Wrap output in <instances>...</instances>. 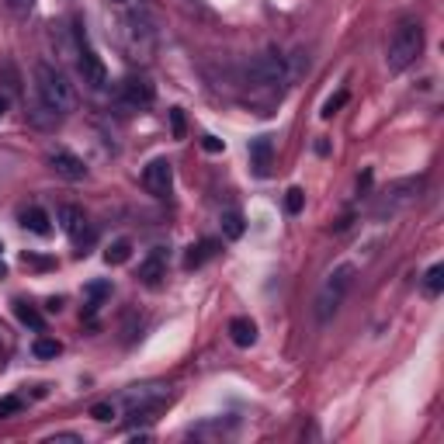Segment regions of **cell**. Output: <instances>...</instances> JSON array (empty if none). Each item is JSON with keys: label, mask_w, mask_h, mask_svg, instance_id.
Wrapping results in <instances>:
<instances>
[{"label": "cell", "mask_w": 444, "mask_h": 444, "mask_svg": "<svg viewBox=\"0 0 444 444\" xmlns=\"http://www.w3.org/2000/svg\"><path fill=\"white\" fill-rule=\"evenodd\" d=\"M49 167H53L63 181H84V177H87V163H84L77 153H70V149L49 153Z\"/></svg>", "instance_id": "obj_11"}, {"label": "cell", "mask_w": 444, "mask_h": 444, "mask_svg": "<svg viewBox=\"0 0 444 444\" xmlns=\"http://www.w3.org/2000/svg\"><path fill=\"white\" fill-rule=\"evenodd\" d=\"M420 191H423V177H403V181L389 184V191H385L378 212H399V208L413 205V201L420 198Z\"/></svg>", "instance_id": "obj_8"}, {"label": "cell", "mask_w": 444, "mask_h": 444, "mask_svg": "<svg viewBox=\"0 0 444 444\" xmlns=\"http://www.w3.org/2000/svg\"><path fill=\"white\" fill-rule=\"evenodd\" d=\"M8 8L18 11V15H28V11L35 8V0H8Z\"/></svg>", "instance_id": "obj_31"}, {"label": "cell", "mask_w": 444, "mask_h": 444, "mask_svg": "<svg viewBox=\"0 0 444 444\" xmlns=\"http://www.w3.org/2000/svg\"><path fill=\"white\" fill-rule=\"evenodd\" d=\"M423 53V25L420 21H403L385 49V66L389 73H403L409 63H416V56Z\"/></svg>", "instance_id": "obj_2"}, {"label": "cell", "mask_w": 444, "mask_h": 444, "mask_svg": "<svg viewBox=\"0 0 444 444\" xmlns=\"http://www.w3.org/2000/svg\"><path fill=\"white\" fill-rule=\"evenodd\" d=\"M230 337H233L237 347H254V344H257V323H254L250 316H237V320L230 323Z\"/></svg>", "instance_id": "obj_15"}, {"label": "cell", "mask_w": 444, "mask_h": 444, "mask_svg": "<svg viewBox=\"0 0 444 444\" xmlns=\"http://www.w3.org/2000/svg\"><path fill=\"white\" fill-rule=\"evenodd\" d=\"M56 219H59V226H63V233L80 247V254H87V247L98 240V233L87 226V219H84V212L77 208V205H59V212H56Z\"/></svg>", "instance_id": "obj_5"}, {"label": "cell", "mask_w": 444, "mask_h": 444, "mask_svg": "<svg viewBox=\"0 0 444 444\" xmlns=\"http://www.w3.org/2000/svg\"><path fill=\"white\" fill-rule=\"evenodd\" d=\"M35 98L42 104H49L53 111L66 115L73 111L77 104V94H73V84L63 77V70H56L53 63H35Z\"/></svg>", "instance_id": "obj_1"}, {"label": "cell", "mask_w": 444, "mask_h": 444, "mask_svg": "<svg viewBox=\"0 0 444 444\" xmlns=\"http://www.w3.org/2000/svg\"><path fill=\"white\" fill-rule=\"evenodd\" d=\"M219 222H222V237H226V240H240V237L247 233L243 215H240V212H233V208H230V212H222V219H219Z\"/></svg>", "instance_id": "obj_19"}, {"label": "cell", "mask_w": 444, "mask_h": 444, "mask_svg": "<svg viewBox=\"0 0 444 444\" xmlns=\"http://www.w3.org/2000/svg\"><path fill=\"white\" fill-rule=\"evenodd\" d=\"M84 295H87V320L98 313V306L111 295V281H91L87 288H84Z\"/></svg>", "instance_id": "obj_18"}, {"label": "cell", "mask_w": 444, "mask_h": 444, "mask_svg": "<svg viewBox=\"0 0 444 444\" xmlns=\"http://www.w3.org/2000/svg\"><path fill=\"white\" fill-rule=\"evenodd\" d=\"M441 288H444V264H434V268L423 275V295H427V299H437Z\"/></svg>", "instance_id": "obj_20"}, {"label": "cell", "mask_w": 444, "mask_h": 444, "mask_svg": "<svg viewBox=\"0 0 444 444\" xmlns=\"http://www.w3.org/2000/svg\"><path fill=\"white\" fill-rule=\"evenodd\" d=\"M32 354L42 358V361H49V358H59V354H63V344H59L56 337H39V340L32 344Z\"/></svg>", "instance_id": "obj_21"}, {"label": "cell", "mask_w": 444, "mask_h": 444, "mask_svg": "<svg viewBox=\"0 0 444 444\" xmlns=\"http://www.w3.org/2000/svg\"><path fill=\"white\" fill-rule=\"evenodd\" d=\"M170 132H174V139H184V136H187L184 108H170Z\"/></svg>", "instance_id": "obj_24"}, {"label": "cell", "mask_w": 444, "mask_h": 444, "mask_svg": "<svg viewBox=\"0 0 444 444\" xmlns=\"http://www.w3.org/2000/svg\"><path fill=\"white\" fill-rule=\"evenodd\" d=\"M28 122H32L35 129H56V125L63 122V115L53 111L49 104H42L39 98H32V104H28Z\"/></svg>", "instance_id": "obj_14"}, {"label": "cell", "mask_w": 444, "mask_h": 444, "mask_svg": "<svg viewBox=\"0 0 444 444\" xmlns=\"http://www.w3.org/2000/svg\"><path fill=\"white\" fill-rule=\"evenodd\" d=\"M163 278H167V254H163V250H153V254L139 264V281L149 285V288H156Z\"/></svg>", "instance_id": "obj_12"}, {"label": "cell", "mask_w": 444, "mask_h": 444, "mask_svg": "<svg viewBox=\"0 0 444 444\" xmlns=\"http://www.w3.org/2000/svg\"><path fill=\"white\" fill-rule=\"evenodd\" d=\"M77 66H80V77H84V84L87 87H94V91H101L104 84H108V66H104V59L84 42V35H80V46H77Z\"/></svg>", "instance_id": "obj_6"}, {"label": "cell", "mask_w": 444, "mask_h": 444, "mask_svg": "<svg viewBox=\"0 0 444 444\" xmlns=\"http://www.w3.org/2000/svg\"><path fill=\"white\" fill-rule=\"evenodd\" d=\"M21 222H25V230H32L35 237H49V233H53V219H49V212L39 208V205H32Z\"/></svg>", "instance_id": "obj_16"}, {"label": "cell", "mask_w": 444, "mask_h": 444, "mask_svg": "<svg viewBox=\"0 0 444 444\" xmlns=\"http://www.w3.org/2000/svg\"><path fill=\"white\" fill-rule=\"evenodd\" d=\"M316 153H320V156H326V153H330V146H326V139H320V142H316Z\"/></svg>", "instance_id": "obj_34"}, {"label": "cell", "mask_w": 444, "mask_h": 444, "mask_svg": "<svg viewBox=\"0 0 444 444\" xmlns=\"http://www.w3.org/2000/svg\"><path fill=\"white\" fill-rule=\"evenodd\" d=\"M8 108H11V98H8V94H0V118L8 115Z\"/></svg>", "instance_id": "obj_33"}, {"label": "cell", "mask_w": 444, "mask_h": 444, "mask_svg": "<svg viewBox=\"0 0 444 444\" xmlns=\"http://www.w3.org/2000/svg\"><path fill=\"white\" fill-rule=\"evenodd\" d=\"M129 257H132V243H129V240H115V243L104 250V261H108V264H115V268H118V264H125Z\"/></svg>", "instance_id": "obj_22"}, {"label": "cell", "mask_w": 444, "mask_h": 444, "mask_svg": "<svg viewBox=\"0 0 444 444\" xmlns=\"http://www.w3.org/2000/svg\"><path fill=\"white\" fill-rule=\"evenodd\" d=\"M247 80L254 87H281L288 80V63L281 53H261L247 63Z\"/></svg>", "instance_id": "obj_4"}, {"label": "cell", "mask_w": 444, "mask_h": 444, "mask_svg": "<svg viewBox=\"0 0 444 444\" xmlns=\"http://www.w3.org/2000/svg\"><path fill=\"white\" fill-rule=\"evenodd\" d=\"M8 275V268H4V261H0V278H4Z\"/></svg>", "instance_id": "obj_35"}, {"label": "cell", "mask_w": 444, "mask_h": 444, "mask_svg": "<svg viewBox=\"0 0 444 444\" xmlns=\"http://www.w3.org/2000/svg\"><path fill=\"white\" fill-rule=\"evenodd\" d=\"M271 160H275L271 139H254V142H250V167H254L257 177H268V174H271Z\"/></svg>", "instance_id": "obj_13"}, {"label": "cell", "mask_w": 444, "mask_h": 444, "mask_svg": "<svg viewBox=\"0 0 444 444\" xmlns=\"http://www.w3.org/2000/svg\"><path fill=\"white\" fill-rule=\"evenodd\" d=\"M371 187V170H364L361 177H358V191H368Z\"/></svg>", "instance_id": "obj_32"}, {"label": "cell", "mask_w": 444, "mask_h": 444, "mask_svg": "<svg viewBox=\"0 0 444 444\" xmlns=\"http://www.w3.org/2000/svg\"><path fill=\"white\" fill-rule=\"evenodd\" d=\"M302 205H306V191H302V187H288V194H285V208H288L292 215H299V212H302Z\"/></svg>", "instance_id": "obj_25"}, {"label": "cell", "mask_w": 444, "mask_h": 444, "mask_svg": "<svg viewBox=\"0 0 444 444\" xmlns=\"http://www.w3.org/2000/svg\"><path fill=\"white\" fill-rule=\"evenodd\" d=\"M21 399L18 396H4V399H0V420H4V416H15V413H21Z\"/></svg>", "instance_id": "obj_28"}, {"label": "cell", "mask_w": 444, "mask_h": 444, "mask_svg": "<svg viewBox=\"0 0 444 444\" xmlns=\"http://www.w3.org/2000/svg\"><path fill=\"white\" fill-rule=\"evenodd\" d=\"M344 104H347V91H337V94H333V98L323 104V111H320V115H323V118H333V115H337Z\"/></svg>", "instance_id": "obj_26"}, {"label": "cell", "mask_w": 444, "mask_h": 444, "mask_svg": "<svg viewBox=\"0 0 444 444\" xmlns=\"http://www.w3.org/2000/svg\"><path fill=\"white\" fill-rule=\"evenodd\" d=\"M222 146H226V142L215 139V136H205V139H201V149H205V153H222Z\"/></svg>", "instance_id": "obj_30"}, {"label": "cell", "mask_w": 444, "mask_h": 444, "mask_svg": "<svg viewBox=\"0 0 444 444\" xmlns=\"http://www.w3.org/2000/svg\"><path fill=\"white\" fill-rule=\"evenodd\" d=\"M118 101L125 108H132V111H146L156 101V87L146 77H125L122 80V91H118Z\"/></svg>", "instance_id": "obj_7"}, {"label": "cell", "mask_w": 444, "mask_h": 444, "mask_svg": "<svg viewBox=\"0 0 444 444\" xmlns=\"http://www.w3.org/2000/svg\"><path fill=\"white\" fill-rule=\"evenodd\" d=\"M115 4H125V0H115Z\"/></svg>", "instance_id": "obj_36"}, {"label": "cell", "mask_w": 444, "mask_h": 444, "mask_svg": "<svg viewBox=\"0 0 444 444\" xmlns=\"http://www.w3.org/2000/svg\"><path fill=\"white\" fill-rule=\"evenodd\" d=\"M219 254V240H201V243H194L191 250H187V257H184V268L191 271V268H201L205 261H212Z\"/></svg>", "instance_id": "obj_17"}, {"label": "cell", "mask_w": 444, "mask_h": 444, "mask_svg": "<svg viewBox=\"0 0 444 444\" xmlns=\"http://www.w3.org/2000/svg\"><path fill=\"white\" fill-rule=\"evenodd\" d=\"M351 285H354V264H340V268H333V271H330V278L320 285L316 302H313V313H316V320H320V323H330V320L337 316V309L344 306V299H347Z\"/></svg>", "instance_id": "obj_3"}, {"label": "cell", "mask_w": 444, "mask_h": 444, "mask_svg": "<svg viewBox=\"0 0 444 444\" xmlns=\"http://www.w3.org/2000/svg\"><path fill=\"white\" fill-rule=\"evenodd\" d=\"M142 184L153 198H167L170 194V184H174V167L170 160H153L146 170H142Z\"/></svg>", "instance_id": "obj_9"}, {"label": "cell", "mask_w": 444, "mask_h": 444, "mask_svg": "<svg viewBox=\"0 0 444 444\" xmlns=\"http://www.w3.org/2000/svg\"><path fill=\"white\" fill-rule=\"evenodd\" d=\"M15 313H18V320H21L25 326H32V330H46V320H42V313H39V309H32V306L18 302V306H15Z\"/></svg>", "instance_id": "obj_23"}, {"label": "cell", "mask_w": 444, "mask_h": 444, "mask_svg": "<svg viewBox=\"0 0 444 444\" xmlns=\"http://www.w3.org/2000/svg\"><path fill=\"white\" fill-rule=\"evenodd\" d=\"M21 264H25V268H39V271H49V268H56L49 257H35V254H21Z\"/></svg>", "instance_id": "obj_29"}, {"label": "cell", "mask_w": 444, "mask_h": 444, "mask_svg": "<svg viewBox=\"0 0 444 444\" xmlns=\"http://www.w3.org/2000/svg\"><path fill=\"white\" fill-rule=\"evenodd\" d=\"M91 416L101 420V423H108V420L118 416V409H115V403H94V406H91Z\"/></svg>", "instance_id": "obj_27"}, {"label": "cell", "mask_w": 444, "mask_h": 444, "mask_svg": "<svg viewBox=\"0 0 444 444\" xmlns=\"http://www.w3.org/2000/svg\"><path fill=\"white\" fill-rule=\"evenodd\" d=\"M0 250H4V247H0Z\"/></svg>", "instance_id": "obj_37"}, {"label": "cell", "mask_w": 444, "mask_h": 444, "mask_svg": "<svg viewBox=\"0 0 444 444\" xmlns=\"http://www.w3.org/2000/svg\"><path fill=\"white\" fill-rule=\"evenodd\" d=\"M129 42H132V53H136V59H146L149 56V49H153V28H149V21H146V15H129Z\"/></svg>", "instance_id": "obj_10"}]
</instances>
